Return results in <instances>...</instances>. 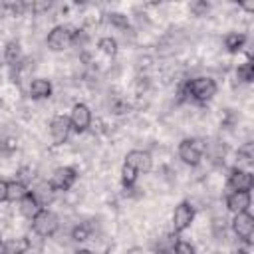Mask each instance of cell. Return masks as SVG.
Masks as SVG:
<instances>
[{
  "label": "cell",
  "instance_id": "1",
  "mask_svg": "<svg viewBox=\"0 0 254 254\" xmlns=\"http://www.w3.org/2000/svg\"><path fill=\"white\" fill-rule=\"evenodd\" d=\"M216 89H218V85H216V81H214L212 77H208V75H198V77L189 79V81L183 85L181 93H183V95H189V97L194 99L196 103H206V101H210V99L216 95Z\"/></svg>",
  "mask_w": 254,
  "mask_h": 254
},
{
  "label": "cell",
  "instance_id": "2",
  "mask_svg": "<svg viewBox=\"0 0 254 254\" xmlns=\"http://www.w3.org/2000/svg\"><path fill=\"white\" fill-rule=\"evenodd\" d=\"M60 228V218L54 210L50 208H42L34 218H32V230L34 234L42 236V238H50L58 232Z\"/></svg>",
  "mask_w": 254,
  "mask_h": 254
},
{
  "label": "cell",
  "instance_id": "3",
  "mask_svg": "<svg viewBox=\"0 0 254 254\" xmlns=\"http://www.w3.org/2000/svg\"><path fill=\"white\" fill-rule=\"evenodd\" d=\"M75 34L77 30L71 26H56L48 34V48L54 52H64L75 44Z\"/></svg>",
  "mask_w": 254,
  "mask_h": 254
},
{
  "label": "cell",
  "instance_id": "4",
  "mask_svg": "<svg viewBox=\"0 0 254 254\" xmlns=\"http://www.w3.org/2000/svg\"><path fill=\"white\" fill-rule=\"evenodd\" d=\"M179 159L185 163V165H189V167H196V165H200V161H202V153H204V145H202V141L200 139H196V137H187V139H183L181 143H179Z\"/></svg>",
  "mask_w": 254,
  "mask_h": 254
},
{
  "label": "cell",
  "instance_id": "5",
  "mask_svg": "<svg viewBox=\"0 0 254 254\" xmlns=\"http://www.w3.org/2000/svg\"><path fill=\"white\" fill-rule=\"evenodd\" d=\"M75 181H77V173H75L73 167H58L52 173V177L48 181V187H50L52 192H65L73 187Z\"/></svg>",
  "mask_w": 254,
  "mask_h": 254
},
{
  "label": "cell",
  "instance_id": "6",
  "mask_svg": "<svg viewBox=\"0 0 254 254\" xmlns=\"http://www.w3.org/2000/svg\"><path fill=\"white\" fill-rule=\"evenodd\" d=\"M194 220V206L189 200H181L173 210V232L181 234L185 232Z\"/></svg>",
  "mask_w": 254,
  "mask_h": 254
},
{
  "label": "cell",
  "instance_id": "7",
  "mask_svg": "<svg viewBox=\"0 0 254 254\" xmlns=\"http://www.w3.org/2000/svg\"><path fill=\"white\" fill-rule=\"evenodd\" d=\"M232 232L246 244L252 242V234H254V216L244 210V212H236L232 218Z\"/></svg>",
  "mask_w": 254,
  "mask_h": 254
},
{
  "label": "cell",
  "instance_id": "8",
  "mask_svg": "<svg viewBox=\"0 0 254 254\" xmlns=\"http://www.w3.org/2000/svg\"><path fill=\"white\" fill-rule=\"evenodd\" d=\"M67 117L71 123V131H75V133H83L91 125V109L85 103H75Z\"/></svg>",
  "mask_w": 254,
  "mask_h": 254
},
{
  "label": "cell",
  "instance_id": "9",
  "mask_svg": "<svg viewBox=\"0 0 254 254\" xmlns=\"http://www.w3.org/2000/svg\"><path fill=\"white\" fill-rule=\"evenodd\" d=\"M71 133V123L67 115H54L50 121V137L56 145H64Z\"/></svg>",
  "mask_w": 254,
  "mask_h": 254
},
{
  "label": "cell",
  "instance_id": "10",
  "mask_svg": "<svg viewBox=\"0 0 254 254\" xmlns=\"http://www.w3.org/2000/svg\"><path fill=\"white\" fill-rule=\"evenodd\" d=\"M125 165H129L137 175H143V173H149L151 171V165H153V159L147 151L143 149H133L125 155Z\"/></svg>",
  "mask_w": 254,
  "mask_h": 254
},
{
  "label": "cell",
  "instance_id": "11",
  "mask_svg": "<svg viewBox=\"0 0 254 254\" xmlns=\"http://www.w3.org/2000/svg\"><path fill=\"white\" fill-rule=\"evenodd\" d=\"M228 187H230V190H248L250 192L254 187V177L246 169H232V173L228 175Z\"/></svg>",
  "mask_w": 254,
  "mask_h": 254
},
{
  "label": "cell",
  "instance_id": "12",
  "mask_svg": "<svg viewBox=\"0 0 254 254\" xmlns=\"http://www.w3.org/2000/svg\"><path fill=\"white\" fill-rule=\"evenodd\" d=\"M250 202H252V196L248 190H232L228 196H226V208L230 212H244L250 208Z\"/></svg>",
  "mask_w": 254,
  "mask_h": 254
},
{
  "label": "cell",
  "instance_id": "13",
  "mask_svg": "<svg viewBox=\"0 0 254 254\" xmlns=\"http://www.w3.org/2000/svg\"><path fill=\"white\" fill-rule=\"evenodd\" d=\"M18 208H20V214L24 216V218H34L42 208H44V204L40 202V198L32 192V190H28L20 200H18Z\"/></svg>",
  "mask_w": 254,
  "mask_h": 254
},
{
  "label": "cell",
  "instance_id": "14",
  "mask_svg": "<svg viewBox=\"0 0 254 254\" xmlns=\"http://www.w3.org/2000/svg\"><path fill=\"white\" fill-rule=\"evenodd\" d=\"M30 240L26 236H18V238H8L2 242L0 246V254H26L30 250Z\"/></svg>",
  "mask_w": 254,
  "mask_h": 254
},
{
  "label": "cell",
  "instance_id": "15",
  "mask_svg": "<svg viewBox=\"0 0 254 254\" xmlns=\"http://www.w3.org/2000/svg\"><path fill=\"white\" fill-rule=\"evenodd\" d=\"M28 91H30V97L36 99V101H40V99H48V97L52 95V83H50V79L36 77V79L30 81Z\"/></svg>",
  "mask_w": 254,
  "mask_h": 254
},
{
  "label": "cell",
  "instance_id": "16",
  "mask_svg": "<svg viewBox=\"0 0 254 254\" xmlns=\"http://www.w3.org/2000/svg\"><path fill=\"white\" fill-rule=\"evenodd\" d=\"M177 244H179V236H177L175 232H167V234H163V236L157 240V244H155V254H173L175 248H177Z\"/></svg>",
  "mask_w": 254,
  "mask_h": 254
},
{
  "label": "cell",
  "instance_id": "17",
  "mask_svg": "<svg viewBox=\"0 0 254 254\" xmlns=\"http://www.w3.org/2000/svg\"><path fill=\"white\" fill-rule=\"evenodd\" d=\"M4 60L12 67L14 65H20V62H22V46H20L18 40H10L6 44V48H4Z\"/></svg>",
  "mask_w": 254,
  "mask_h": 254
},
{
  "label": "cell",
  "instance_id": "18",
  "mask_svg": "<svg viewBox=\"0 0 254 254\" xmlns=\"http://www.w3.org/2000/svg\"><path fill=\"white\" fill-rule=\"evenodd\" d=\"M26 192H28L26 183H22V181H18V179L8 181V196H6L8 202H18Z\"/></svg>",
  "mask_w": 254,
  "mask_h": 254
},
{
  "label": "cell",
  "instance_id": "19",
  "mask_svg": "<svg viewBox=\"0 0 254 254\" xmlns=\"http://www.w3.org/2000/svg\"><path fill=\"white\" fill-rule=\"evenodd\" d=\"M91 232H93V224H91L89 220H85V222H79V224L73 226L71 238H73L75 242H85V240L91 238Z\"/></svg>",
  "mask_w": 254,
  "mask_h": 254
},
{
  "label": "cell",
  "instance_id": "20",
  "mask_svg": "<svg viewBox=\"0 0 254 254\" xmlns=\"http://www.w3.org/2000/svg\"><path fill=\"white\" fill-rule=\"evenodd\" d=\"M244 42H246V36H244V34H238V32H230V34L224 36V48H226L230 54L238 52V50L244 46Z\"/></svg>",
  "mask_w": 254,
  "mask_h": 254
},
{
  "label": "cell",
  "instance_id": "21",
  "mask_svg": "<svg viewBox=\"0 0 254 254\" xmlns=\"http://www.w3.org/2000/svg\"><path fill=\"white\" fill-rule=\"evenodd\" d=\"M97 48L105 54V56H115L117 54V40L115 38H111V36H103L99 42H97Z\"/></svg>",
  "mask_w": 254,
  "mask_h": 254
},
{
  "label": "cell",
  "instance_id": "22",
  "mask_svg": "<svg viewBox=\"0 0 254 254\" xmlns=\"http://www.w3.org/2000/svg\"><path fill=\"white\" fill-rule=\"evenodd\" d=\"M137 177H139V175H137L129 165L123 163V167H121V185H123L125 189H131V187L137 183Z\"/></svg>",
  "mask_w": 254,
  "mask_h": 254
},
{
  "label": "cell",
  "instance_id": "23",
  "mask_svg": "<svg viewBox=\"0 0 254 254\" xmlns=\"http://www.w3.org/2000/svg\"><path fill=\"white\" fill-rule=\"evenodd\" d=\"M236 75H238V79H242V81H252L254 79V64L248 60V62H244V64H240L238 65V69H236Z\"/></svg>",
  "mask_w": 254,
  "mask_h": 254
},
{
  "label": "cell",
  "instance_id": "24",
  "mask_svg": "<svg viewBox=\"0 0 254 254\" xmlns=\"http://www.w3.org/2000/svg\"><path fill=\"white\" fill-rule=\"evenodd\" d=\"M189 10H190L194 16H204V14L208 12V2H204V0H194V2L189 4Z\"/></svg>",
  "mask_w": 254,
  "mask_h": 254
},
{
  "label": "cell",
  "instance_id": "25",
  "mask_svg": "<svg viewBox=\"0 0 254 254\" xmlns=\"http://www.w3.org/2000/svg\"><path fill=\"white\" fill-rule=\"evenodd\" d=\"M109 22H111L115 28H121V30H127V26H129V20H127V16H123V14H119V12H115V14H109Z\"/></svg>",
  "mask_w": 254,
  "mask_h": 254
},
{
  "label": "cell",
  "instance_id": "26",
  "mask_svg": "<svg viewBox=\"0 0 254 254\" xmlns=\"http://www.w3.org/2000/svg\"><path fill=\"white\" fill-rule=\"evenodd\" d=\"M173 254H194V246L190 242H185V240H179L177 248Z\"/></svg>",
  "mask_w": 254,
  "mask_h": 254
},
{
  "label": "cell",
  "instance_id": "27",
  "mask_svg": "<svg viewBox=\"0 0 254 254\" xmlns=\"http://www.w3.org/2000/svg\"><path fill=\"white\" fill-rule=\"evenodd\" d=\"M6 196H8V181L0 179V202H6Z\"/></svg>",
  "mask_w": 254,
  "mask_h": 254
},
{
  "label": "cell",
  "instance_id": "28",
  "mask_svg": "<svg viewBox=\"0 0 254 254\" xmlns=\"http://www.w3.org/2000/svg\"><path fill=\"white\" fill-rule=\"evenodd\" d=\"M111 111H113V113H117V115H119V113H125V111H127V105H125V103L115 101V103L111 105Z\"/></svg>",
  "mask_w": 254,
  "mask_h": 254
},
{
  "label": "cell",
  "instance_id": "29",
  "mask_svg": "<svg viewBox=\"0 0 254 254\" xmlns=\"http://www.w3.org/2000/svg\"><path fill=\"white\" fill-rule=\"evenodd\" d=\"M240 6H242L246 12H254V2H240Z\"/></svg>",
  "mask_w": 254,
  "mask_h": 254
},
{
  "label": "cell",
  "instance_id": "30",
  "mask_svg": "<svg viewBox=\"0 0 254 254\" xmlns=\"http://www.w3.org/2000/svg\"><path fill=\"white\" fill-rule=\"evenodd\" d=\"M73 254H93L91 250H87V248H79V250H75Z\"/></svg>",
  "mask_w": 254,
  "mask_h": 254
},
{
  "label": "cell",
  "instance_id": "31",
  "mask_svg": "<svg viewBox=\"0 0 254 254\" xmlns=\"http://www.w3.org/2000/svg\"><path fill=\"white\" fill-rule=\"evenodd\" d=\"M234 254H248V250H246V248H238Z\"/></svg>",
  "mask_w": 254,
  "mask_h": 254
},
{
  "label": "cell",
  "instance_id": "32",
  "mask_svg": "<svg viewBox=\"0 0 254 254\" xmlns=\"http://www.w3.org/2000/svg\"><path fill=\"white\" fill-rule=\"evenodd\" d=\"M0 246H2V238H0Z\"/></svg>",
  "mask_w": 254,
  "mask_h": 254
}]
</instances>
